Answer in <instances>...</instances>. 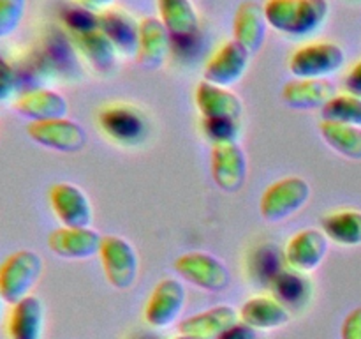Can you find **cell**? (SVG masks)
Wrapping results in <instances>:
<instances>
[{
  "label": "cell",
  "instance_id": "cell-1",
  "mask_svg": "<svg viewBox=\"0 0 361 339\" xmlns=\"http://www.w3.org/2000/svg\"><path fill=\"white\" fill-rule=\"evenodd\" d=\"M268 27L291 37H307L319 30L330 16L328 0H267Z\"/></svg>",
  "mask_w": 361,
  "mask_h": 339
},
{
  "label": "cell",
  "instance_id": "cell-2",
  "mask_svg": "<svg viewBox=\"0 0 361 339\" xmlns=\"http://www.w3.org/2000/svg\"><path fill=\"white\" fill-rule=\"evenodd\" d=\"M44 268V261L35 251L20 249L0 263V297L6 304H16L30 295Z\"/></svg>",
  "mask_w": 361,
  "mask_h": 339
},
{
  "label": "cell",
  "instance_id": "cell-3",
  "mask_svg": "<svg viewBox=\"0 0 361 339\" xmlns=\"http://www.w3.org/2000/svg\"><path fill=\"white\" fill-rule=\"evenodd\" d=\"M310 200V186L302 177H286L264 189L259 200L261 218L281 222L302 210Z\"/></svg>",
  "mask_w": 361,
  "mask_h": 339
},
{
  "label": "cell",
  "instance_id": "cell-4",
  "mask_svg": "<svg viewBox=\"0 0 361 339\" xmlns=\"http://www.w3.org/2000/svg\"><path fill=\"white\" fill-rule=\"evenodd\" d=\"M345 53L337 42L317 41L302 46L289 56L288 67L295 78L326 80V76L342 69Z\"/></svg>",
  "mask_w": 361,
  "mask_h": 339
},
{
  "label": "cell",
  "instance_id": "cell-5",
  "mask_svg": "<svg viewBox=\"0 0 361 339\" xmlns=\"http://www.w3.org/2000/svg\"><path fill=\"white\" fill-rule=\"evenodd\" d=\"M175 270L180 278L204 292L221 293L231 285L228 265L203 251H192L176 258Z\"/></svg>",
  "mask_w": 361,
  "mask_h": 339
},
{
  "label": "cell",
  "instance_id": "cell-6",
  "mask_svg": "<svg viewBox=\"0 0 361 339\" xmlns=\"http://www.w3.org/2000/svg\"><path fill=\"white\" fill-rule=\"evenodd\" d=\"M102 133L123 147H136L148 136V120L136 106L115 102L102 108L97 115Z\"/></svg>",
  "mask_w": 361,
  "mask_h": 339
},
{
  "label": "cell",
  "instance_id": "cell-7",
  "mask_svg": "<svg viewBox=\"0 0 361 339\" xmlns=\"http://www.w3.org/2000/svg\"><path fill=\"white\" fill-rule=\"evenodd\" d=\"M99 256L106 279L113 288H133L140 272V260L129 240L118 235H104Z\"/></svg>",
  "mask_w": 361,
  "mask_h": 339
},
{
  "label": "cell",
  "instance_id": "cell-8",
  "mask_svg": "<svg viewBox=\"0 0 361 339\" xmlns=\"http://www.w3.org/2000/svg\"><path fill=\"white\" fill-rule=\"evenodd\" d=\"M27 134L34 143L63 154H76L87 145V131L69 117L44 122H30L27 126Z\"/></svg>",
  "mask_w": 361,
  "mask_h": 339
},
{
  "label": "cell",
  "instance_id": "cell-9",
  "mask_svg": "<svg viewBox=\"0 0 361 339\" xmlns=\"http://www.w3.org/2000/svg\"><path fill=\"white\" fill-rule=\"evenodd\" d=\"M53 214L67 228H90L94 208L87 193L76 184L59 182L51 186L48 194Z\"/></svg>",
  "mask_w": 361,
  "mask_h": 339
},
{
  "label": "cell",
  "instance_id": "cell-10",
  "mask_svg": "<svg viewBox=\"0 0 361 339\" xmlns=\"http://www.w3.org/2000/svg\"><path fill=\"white\" fill-rule=\"evenodd\" d=\"M328 237L323 230L307 228L295 233L284 247V261L291 270L309 274L316 270L328 254Z\"/></svg>",
  "mask_w": 361,
  "mask_h": 339
},
{
  "label": "cell",
  "instance_id": "cell-11",
  "mask_svg": "<svg viewBox=\"0 0 361 339\" xmlns=\"http://www.w3.org/2000/svg\"><path fill=\"white\" fill-rule=\"evenodd\" d=\"M185 286L178 279H162L150 293L145 306V320L148 325L164 328L173 325L185 307Z\"/></svg>",
  "mask_w": 361,
  "mask_h": 339
},
{
  "label": "cell",
  "instance_id": "cell-12",
  "mask_svg": "<svg viewBox=\"0 0 361 339\" xmlns=\"http://www.w3.org/2000/svg\"><path fill=\"white\" fill-rule=\"evenodd\" d=\"M212 177L224 193H238L247 180V155L236 141L212 145Z\"/></svg>",
  "mask_w": 361,
  "mask_h": 339
},
{
  "label": "cell",
  "instance_id": "cell-13",
  "mask_svg": "<svg viewBox=\"0 0 361 339\" xmlns=\"http://www.w3.org/2000/svg\"><path fill=\"white\" fill-rule=\"evenodd\" d=\"M249 60L250 53L242 44L236 41L224 42L204 64L203 80L219 87H231L243 78Z\"/></svg>",
  "mask_w": 361,
  "mask_h": 339
},
{
  "label": "cell",
  "instance_id": "cell-14",
  "mask_svg": "<svg viewBox=\"0 0 361 339\" xmlns=\"http://www.w3.org/2000/svg\"><path fill=\"white\" fill-rule=\"evenodd\" d=\"M102 235L94 228H60L48 235V247L51 253L63 260H90L99 254Z\"/></svg>",
  "mask_w": 361,
  "mask_h": 339
},
{
  "label": "cell",
  "instance_id": "cell-15",
  "mask_svg": "<svg viewBox=\"0 0 361 339\" xmlns=\"http://www.w3.org/2000/svg\"><path fill=\"white\" fill-rule=\"evenodd\" d=\"M171 49V35L159 18L147 16L140 21V39L134 60L147 71L164 66Z\"/></svg>",
  "mask_w": 361,
  "mask_h": 339
},
{
  "label": "cell",
  "instance_id": "cell-16",
  "mask_svg": "<svg viewBox=\"0 0 361 339\" xmlns=\"http://www.w3.org/2000/svg\"><path fill=\"white\" fill-rule=\"evenodd\" d=\"M14 109L30 122H44L67 117L69 102L51 88H32L14 99Z\"/></svg>",
  "mask_w": 361,
  "mask_h": 339
},
{
  "label": "cell",
  "instance_id": "cell-17",
  "mask_svg": "<svg viewBox=\"0 0 361 339\" xmlns=\"http://www.w3.org/2000/svg\"><path fill=\"white\" fill-rule=\"evenodd\" d=\"M267 30L268 21L263 6L247 0L236 9L235 18H233V41L242 44L250 55L263 48Z\"/></svg>",
  "mask_w": 361,
  "mask_h": 339
},
{
  "label": "cell",
  "instance_id": "cell-18",
  "mask_svg": "<svg viewBox=\"0 0 361 339\" xmlns=\"http://www.w3.org/2000/svg\"><path fill=\"white\" fill-rule=\"evenodd\" d=\"M236 321H238V311L228 304H221L203 313L183 318L178 323V334L197 339H217Z\"/></svg>",
  "mask_w": 361,
  "mask_h": 339
},
{
  "label": "cell",
  "instance_id": "cell-19",
  "mask_svg": "<svg viewBox=\"0 0 361 339\" xmlns=\"http://www.w3.org/2000/svg\"><path fill=\"white\" fill-rule=\"evenodd\" d=\"M240 321L256 331H275L291 320V311L275 297L256 295L243 302L238 311Z\"/></svg>",
  "mask_w": 361,
  "mask_h": 339
},
{
  "label": "cell",
  "instance_id": "cell-20",
  "mask_svg": "<svg viewBox=\"0 0 361 339\" xmlns=\"http://www.w3.org/2000/svg\"><path fill=\"white\" fill-rule=\"evenodd\" d=\"M194 99L203 119L240 120L243 113L242 99L235 92L204 80L196 87Z\"/></svg>",
  "mask_w": 361,
  "mask_h": 339
},
{
  "label": "cell",
  "instance_id": "cell-21",
  "mask_svg": "<svg viewBox=\"0 0 361 339\" xmlns=\"http://www.w3.org/2000/svg\"><path fill=\"white\" fill-rule=\"evenodd\" d=\"M9 339H42L44 335V304L39 297L28 295L13 304L7 320Z\"/></svg>",
  "mask_w": 361,
  "mask_h": 339
},
{
  "label": "cell",
  "instance_id": "cell-22",
  "mask_svg": "<svg viewBox=\"0 0 361 339\" xmlns=\"http://www.w3.org/2000/svg\"><path fill=\"white\" fill-rule=\"evenodd\" d=\"M159 20L171 39L182 42L196 37L200 30V16L190 0H157Z\"/></svg>",
  "mask_w": 361,
  "mask_h": 339
},
{
  "label": "cell",
  "instance_id": "cell-23",
  "mask_svg": "<svg viewBox=\"0 0 361 339\" xmlns=\"http://www.w3.org/2000/svg\"><path fill=\"white\" fill-rule=\"evenodd\" d=\"M99 28L113 42L116 52L127 56L136 55L140 39V21L120 9H106L99 13Z\"/></svg>",
  "mask_w": 361,
  "mask_h": 339
},
{
  "label": "cell",
  "instance_id": "cell-24",
  "mask_svg": "<svg viewBox=\"0 0 361 339\" xmlns=\"http://www.w3.org/2000/svg\"><path fill=\"white\" fill-rule=\"evenodd\" d=\"M335 95L334 85L328 80H302L295 78L282 88V101L293 109L323 108Z\"/></svg>",
  "mask_w": 361,
  "mask_h": 339
},
{
  "label": "cell",
  "instance_id": "cell-25",
  "mask_svg": "<svg viewBox=\"0 0 361 339\" xmlns=\"http://www.w3.org/2000/svg\"><path fill=\"white\" fill-rule=\"evenodd\" d=\"M74 46L80 49L83 59L97 73H111L116 66V48L106 37L101 28H94L80 35H71Z\"/></svg>",
  "mask_w": 361,
  "mask_h": 339
},
{
  "label": "cell",
  "instance_id": "cell-26",
  "mask_svg": "<svg viewBox=\"0 0 361 339\" xmlns=\"http://www.w3.org/2000/svg\"><path fill=\"white\" fill-rule=\"evenodd\" d=\"M321 230L328 240L338 246H361V210L344 208L330 212L321 219Z\"/></svg>",
  "mask_w": 361,
  "mask_h": 339
},
{
  "label": "cell",
  "instance_id": "cell-27",
  "mask_svg": "<svg viewBox=\"0 0 361 339\" xmlns=\"http://www.w3.org/2000/svg\"><path fill=\"white\" fill-rule=\"evenodd\" d=\"M319 133L335 152L351 161H361V127L321 120Z\"/></svg>",
  "mask_w": 361,
  "mask_h": 339
},
{
  "label": "cell",
  "instance_id": "cell-28",
  "mask_svg": "<svg viewBox=\"0 0 361 339\" xmlns=\"http://www.w3.org/2000/svg\"><path fill=\"white\" fill-rule=\"evenodd\" d=\"M321 119L324 122L361 127V99L351 94H335L321 108Z\"/></svg>",
  "mask_w": 361,
  "mask_h": 339
},
{
  "label": "cell",
  "instance_id": "cell-29",
  "mask_svg": "<svg viewBox=\"0 0 361 339\" xmlns=\"http://www.w3.org/2000/svg\"><path fill=\"white\" fill-rule=\"evenodd\" d=\"M309 282L310 281H307L300 272L291 270V268L289 270L282 268L275 275L274 281L270 282V286L275 293V299H279L284 306H288V304H296L309 297Z\"/></svg>",
  "mask_w": 361,
  "mask_h": 339
},
{
  "label": "cell",
  "instance_id": "cell-30",
  "mask_svg": "<svg viewBox=\"0 0 361 339\" xmlns=\"http://www.w3.org/2000/svg\"><path fill=\"white\" fill-rule=\"evenodd\" d=\"M62 21L71 35H80L99 28V13L83 6L67 7L62 13Z\"/></svg>",
  "mask_w": 361,
  "mask_h": 339
},
{
  "label": "cell",
  "instance_id": "cell-31",
  "mask_svg": "<svg viewBox=\"0 0 361 339\" xmlns=\"http://www.w3.org/2000/svg\"><path fill=\"white\" fill-rule=\"evenodd\" d=\"M203 133L212 145L231 143L240 136V120L203 119Z\"/></svg>",
  "mask_w": 361,
  "mask_h": 339
},
{
  "label": "cell",
  "instance_id": "cell-32",
  "mask_svg": "<svg viewBox=\"0 0 361 339\" xmlns=\"http://www.w3.org/2000/svg\"><path fill=\"white\" fill-rule=\"evenodd\" d=\"M27 13V0H0V39L16 34Z\"/></svg>",
  "mask_w": 361,
  "mask_h": 339
},
{
  "label": "cell",
  "instance_id": "cell-33",
  "mask_svg": "<svg viewBox=\"0 0 361 339\" xmlns=\"http://www.w3.org/2000/svg\"><path fill=\"white\" fill-rule=\"evenodd\" d=\"M18 90V74L14 67L0 56V102H6L14 97Z\"/></svg>",
  "mask_w": 361,
  "mask_h": 339
},
{
  "label": "cell",
  "instance_id": "cell-34",
  "mask_svg": "<svg viewBox=\"0 0 361 339\" xmlns=\"http://www.w3.org/2000/svg\"><path fill=\"white\" fill-rule=\"evenodd\" d=\"M341 339H361V307L349 311L342 321Z\"/></svg>",
  "mask_w": 361,
  "mask_h": 339
},
{
  "label": "cell",
  "instance_id": "cell-35",
  "mask_svg": "<svg viewBox=\"0 0 361 339\" xmlns=\"http://www.w3.org/2000/svg\"><path fill=\"white\" fill-rule=\"evenodd\" d=\"M344 88L345 94H351L355 97L361 99V60L355 64L349 69V73L344 78Z\"/></svg>",
  "mask_w": 361,
  "mask_h": 339
},
{
  "label": "cell",
  "instance_id": "cell-36",
  "mask_svg": "<svg viewBox=\"0 0 361 339\" xmlns=\"http://www.w3.org/2000/svg\"><path fill=\"white\" fill-rule=\"evenodd\" d=\"M217 339H257V332L256 328L249 327L243 321H236L235 325L228 328L224 334L219 335Z\"/></svg>",
  "mask_w": 361,
  "mask_h": 339
},
{
  "label": "cell",
  "instance_id": "cell-37",
  "mask_svg": "<svg viewBox=\"0 0 361 339\" xmlns=\"http://www.w3.org/2000/svg\"><path fill=\"white\" fill-rule=\"evenodd\" d=\"M78 2H80L83 7H87V9L106 11V9H109V6H111L115 0H78Z\"/></svg>",
  "mask_w": 361,
  "mask_h": 339
},
{
  "label": "cell",
  "instance_id": "cell-38",
  "mask_svg": "<svg viewBox=\"0 0 361 339\" xmlns=\"http://www.w3.org/2000/svg\"><path fill=\"white\" fill-rule=\"evenodd\" d=\"M173 339H197V338H190V335H183V334H178V335H176V338H173Z\"/></svg>",
  "mask_w": 361,
  "mask_h": 339
},
{
  "label": "cell",
  "instance_id": "cell-39",
  "mask_svg": "<svg viewBox=\"0 0 361 339\" xmlns=\"http://www.w3.org/2000/svg\"><path fill=\"white\" fill-rule=\"evenodd\" d=\"M2 304H4V300H2V297H0V316H2Z\"/></svg>",
  "mask_w": 361,
  "mask_h": 339
}]
</instances>
